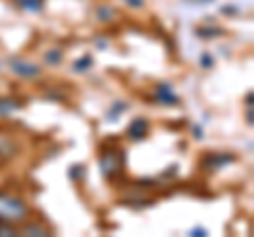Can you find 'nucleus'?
Returning a JSON list of instances; mask_svg holds the SVG:
<instances>
[{
	"instance_id": "dca6fc26",
	"label": "nucleus",
	"mask_w": 254,
	"mask_h": 237,
	"mask_svg": "<svg viewBox=\"0 0 254 237\" xmlns=\"http://www.w3.org/2000/svg\"><path fill=\"white\" fill-rule=\"evenodd\" d=\"M201 66L203 68H212L214 66V59L210 58V55H203V58H201Z\"/></svg>"
},
{
	"instance_id": "f257e3e1",
	"label": "nucleus",
	"mask_w": 254,
	"mask_h": 237,
	"mask_svg": "<svg viewBox=\"0 0 254 237\" xmlns=\"http://www.w3.org/2000/svg\"><path fill=\"white\" fill-rule=\"evenodd\" d=\"M28 214V205L19 197L0 193V220L2 223H19Z\"/></svg>"
},
{
	"instance_id": "4468645a",
	"label": "nucleus",
	"mask_w": 254,
	"mask_h": 237,
	"mask_svg": "<svg viewBox=\"0 0 254 237\" xmlns=\"http://www.w3.org/2000/svg\"><path fill=\"white\" fill-rule=\"evenodd\" d=\"M23 235H47V231L43 227H38V225H32V227L23 229Z\"/></svg>"
},
{
	"instance_id": "f3484780",
	"label": "nucleus",
	"mask_w": 254,
	"mask_h": 237,
	"mask_svg": "<svg viewBox=\"0 0 254 237\" xmlns=\"http://www.w3.org/2000/svg\"><path fill=\"white\" fill-rule=\"evenodd\" d=\"M125 2H129L131 6H136V9H140V6H144V0H125Z\"/></svg>"
},
{
	"instance_id": "20e7f679",
	"label": "nucleus",
	"mask_w": 254,
	"mask_h": 237,
	"mask_svg": "<svg viewBox=\"0 0 254 237\" xmlns=\"http://www.w3.org/2000/svg\"><path fill=\"white\" fill-rule=\"evenodd\" d=\"M155 98H157V102H161V104H170V106H174V104H178V102H180V98L174 93L172 85H168V83H161L157 87Z\"/></svg>"
},
{
	"instance_id": "ddd939ff",
	"label": "nucleus",
	"mask_w": 254,
	"mask_h": 237,
	"mask_svg": "<svg viewBox=\"0 0 254 237\" xmlns=\"http://www.w3.org/2000/svg\"><path fill=\"white\" fill-rule=\"evenodd\" d=\"M19 4L23 9H30V11H38L41 6L45 4V0H19Z\"/></svg>"
},
{
	"instance_id": "1a4fd4ad",
	"label": "nucleus",
	"mask_w": 254,
	"mask_h": 237,
	"mask_svg": "<svg viewBox=\"0 0 254 237\" xmlns=\"http://www.w3.org/2000/svg\"><path fill=\"white\" fill-rule=\"evenodd\" d=\"M115 17V9H110V6H98L95 9V19L98 21H110Z\"/></svg>"
},
{
	"instance_id": "2eb2a0df",
	"label": "nucleus",
	"mask_w": 254,
	"mask_h": 237,
	"mask_svg": "<svg viewBox=\"0 0 254 237\" xmlns=\"http://www.w3.org/2000/svg\"><path fill=\"white\" fill-rule=\"evenodd\" d=\"M0 235H17V231L9 223H0Z\"/></svg>"
},
{
	"instance_id": "0eeeda50",
	"label": "nucleus",
	"mask_w": 254,
	"mask_h": 237,
	"mask_svg": "<svg viewBox=\"0 0 254 237\" xmlns=\"http://www.w3.org/2000/svg\"><path fill=\"white\" fill-rule=\"evenodd\" d=\"M17 108H19V104L13 98H2V100H0V117H9Z\"/></svg>"
},
{
	"instance_id": "7ed1b4c3",
	"label": "nucleus",
	"mask_w": 254,
	"mask_h": 237,
	"mask_svg": "<svg viewBox=\"0 0 254 237\" xmlns=\"http://www.w3.org/2000/svg\"><path fill=\"white\" fill-rule=\"evenodd\" d=\"M100 170L104 176H115L121 170V153L117 151H108L100 157Z\"/></svg>"
},
{
	"instance_id": "423d86ee",
	"label": "nucleus",
	"mask_w": 254,
	"mask_h": 237,
	"mask_svg": "<svg viewBox=\"0 0 254 237\" xmlns=\"http://www.w3.org/2000/svg\"><path fill=\"white\" fill-rule=\"evenodd\" d=\"M235 161V157L233 155H227V153H218V155H212L208 163H210V170H220V168H225V165L229 163H233Z\"/></svg>"
},
{
	"instance_id": "f8f14e48",
	"label": "nucleus",
	"mask_w": 254,
	"mask_h": 237,
	"mask_svg": "<svg viewBox=\"0 0 254 237\" xmlns=\"http://www.w3.org/2000/svg\"><path fill=\"white\" fill-rule=\"evenodd\" d=\"M125 108H127V104H125V102H115L113 110H108V121H117V118H119V115H121Z\"/></svg>"
},
{
	"instance_id": "6e6552de",
	"label": "nucleus",
	"mask_w": 254,
	"mask_h": 237,
	"mask_svg": "<svg viewBox=\"0 0 254 237\" xmlns=\"http://www.w3.org/2000/svg\"><path fill=\"white\" fill-rule=\"evenodd\" d=\"M91 66H93V58H91V55H83L78 61H74L72 70H74V72H87Z\"/></svg>"
},
{
	"instance_id": "a211bd4d",
	"label": "nucleus",
	"mask_w": 254,
	"mask_h": 237,
	"mask_svg": "<svg viewBox=\"0 0 254 237\" xmlns=\"http://www.w3.org/2000/svg\"><path fill=\"white\" fill-rule=\"evenodd\" d=\"M190 235H205V229H193Z\"/></svg>"
},
{
	"instance_id": "f03ea898",
	"label": "nucleus",
	"mask_w": 254,
	"mask_h": 237,
	"mask_svg": "<svg viewBox=\"0 0 254 237\" xmlns=\"http://www.w3.org/2000/svg\"><path fill=\"white\" fill-rule=\"evenodd\" d=\"M9 68L21 78H36V76H41V72H43V68L38 64H32V61L19 59V58H11L9 59Z\"/></svg>"
},
{
	"instance_id": "9b49d317",
	"label": "nucleus",
	"mask_w": 254,
	"mask_h": 237,
	"mask_svg": "<svg viewBox=\"0 0 254 237\" xmlns=\"http://www.w3.org/2000/svg\"><path fill=\"white\" fill-rule=\"evenodd\" d=\"M45 61H47L49 66H58L60 61H62V51H60V49L47 51V53H45Z\"/></svg>"
},
{
	"instance_id": "39448f33",
	"label": "nucleus",
	"mask_w": 254,
	"mask_h": 237,
	"mask_svg": "<svg viewBox=\"0 0 254 237\" xmlns=\"http://www.w3.org/2000/svg\"><path fill=\"white\" fill-rule=\"evenodd\" d=\"M146 131H148V123L142 117H138V118H133V121L129 123V127H127V136L138 142V140H144Z\"/></svg>"
},
{
	"instance_id": "9d476101",
	"label": "nucleus",
	"mask_w": 254,
	"mask_h": 237,
	"mask_svg": "<svg viewBox=\"0 0 254 237\" xmlns=\"http://www.w3.org/2000/svg\"><path fill=\"white\" fill-rule=\"evenodd\" d=\"M225 32H222L220 28H199L197 30V36L199 38H214V36H222Z\"/></svg>"
}]
</instances>
